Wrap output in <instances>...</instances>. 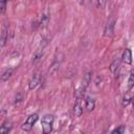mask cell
<instances>
[{"label": "cell", "mask_w": 134, "mask_h": 134, "mask_svg": "<svg viewBox=\"0 0 134 134\" xmlns=\"http://www.w3.org/2000/svg\"><path fill=\"white\" fill-rule=\"evenodd\" d=\"M119 66H120V60L119 59H116L114 60L111 64H110V71L114 74L117 73V70L119 69Z\"/></svg>", "instance_id": "11"}, {"label": "cell", "mask_w": 134, "mask_h": 134, "mask_svg": "<svg viewBox=\"0 0 134 134\" xmlns=\"http://www.w3.org/2000/svg\"><path fill=\"white\" fill-rule=\"evenodd\" d=\"M121 61L126 64H131L132 63V52L130 49H125L122 54H121Z\"/></svg>", "instance_id": "9"}, {"label": "cell", "mask_w": 134, "mask_h": 134, "mask_svg": "<svg viewBox=\"0 0 134 134\" xmlns=\"http://www.w3.org/2000/svg\"><path fill=\"white\" fill-rule=\"evenodd\" d=\"M12 128H13V122L9 120H5L0 126V134H8Z\"/></svg>", "instance_id": "8"}, {"label": "cell", "mask_w": 134, "mask_h": 134, "mask_svg": "<svg viewBox=\"0 0 134 134\" xmlns=\"http://www.w3.org/2000/svg\"><path fill=\"white\" fill-rule=\"evenodd\" d=\"M73 113L76 117H80L82 114H83V108H82V105H81V102L77 100L74 106H73Z\"/></svg>", "instance_id": "12"}, {"label": "cell", "mask_w": 134, "mask_h": 134, "mask_svg": "<svg viewBox=\"0 0 134 134\" xmlns=\"http://www.w3.org/2000/svg\"><path fill=\"white\" fill-rule=\"evenodd\" d=\"M90 82H91V72H87L84 75V77L82 79V82H81L80 87L75 90V97L77 99H80L84 95V93L86 91V88L88 87V85L90 84Z\"/></svg>", "instance_id": "1"}, {"label": "cell", "mask_w": 134, "mask_h": 134, "mask_svg": "<svg viewBox=\"0 0 134 134\" xmlns=\"http://www.w3.org/2000/svg\"><path fill=\"white\" fill-rule=\"evenodd\" d=\"M46 45H47L46 40H43V41L41 42L40 46L38 47V49L35 51L34 55H32V60H31L32 64H37V63H39V62L41 61V59H42V57H43V54H44V48H45Z\"/></svg>", "instance_id": "4"}, {"label": "cell", "mask_w": 134, "mask_h": 134, "mask_svg": "<svg viewBox=\"0 0 134 134\" xmlns=\"http://www.w3.org/2000/svg\"><path fill=\"white\" fill-rule=\"evenodd\" d=\"M122 133H124V127L120 126V127H118L117 129H115L111 134H122Z\"/></svg>", "instance_id": "20"}, {"label": "cell", "mask_w": 134, "mask_h": 134, "mask_svg": "<svg viewBox=\"0 0 134 134\" xmlns=\"http://www.w3.org/2000/svg\"><path fill=\"white\" fill-rule=\"evenodd\" d=\"M49 22V16L47 14H43L39 20V27H45Z\"/></svg>", "instance_id": "15"}, {"label": "cell", "mask_w": 134, "mask_h": 134, "mask_svg": "<svg viewBox=\"0 0 134 134\" xmlns=\"http://www.w3.org/2000/svg\"><path fill=\"white\" fill-rule=\"evenodd\" d=\"M40 82H41V75H40L39 73L32 74V76H31L30 80L28 81V88H29V90L36 89V88L39 86Z\"/></svg>", "instance_id": "6"}, {"label": "cell", "mask_w": 134, "mask_h": 134, "mask_svg": "<svg viewBox=\"0 0 134 134\" xmlns=\"http://www.w3.org/2000/svg\"><path fill=\"white\" fill-rule=\"evenodd\" d=\"M105 4H106V1H97L96 2V5H97L98 8H104Z\"/></svg>", "instance_id": "21"}, {"label": "cell", "mask_w": 134, "mask_h": 134, "mask_svg": "<svg viewBox=\"0 0 134 134\" xmlns=\"http://www.w3.org/2000/svg\"><path fill=\"white\" fill-rule=\"evenodd\" d=\"M131 100H132V97H131V96H125V97L122 98V103H121V104H122L124 107H127V106L131 103Z\"/></svg>", "instance_id": "18"}, {"label": "cell", "mask_w": 134, "mask_h": 134, "mask_svg": "<svg viewBox=\"0 0 134 134\" xmlns=\"http://www.w3.org/2000/svg\"><path fill=\"white\" fill-rule=\"evenodd\" d=\"M7 37H8V27H7V24H4L1 30V35H0V47L5 46Z\"/></svg>", "instance_id": "7"}, {"label": "cell", "mask_w": 134, "mask_h": 134, "mask_svg": "<svg viewBox=\"0 0 134 134\" xmlns=\"http://www.w3.org/2000/svg\"><path fill=\"white\" fill-rule=\"evenodd\" d=\"M133 85H134V72L132 71L130 73V76H129V81H128V89L131 90L133 88Z\"/></svg>", "instance_id": "16"}, {"label": "cell", "mask_w": 134, "mask_h": 134, "mask_svg": "<svg viewBox=\"0 0 134 134\" xmlns=\"http://www.w3.org/2000/svg\"><path fill=\"white\" fill-rule=\"evenodd\" d=\"M38 118H39V116H38V114H37V113L30 114V115L26 118V120L22 124V127H21V128H22V130H24V131H26V132L30 131V130L34 128L35 124L37 122Z\"/></svg>", "instance_id": "3"}, {"label": "cell", "mask_w": 134, "mask_h": 134, "mask_svg": "<svg viewBox=\"0 0 134 134\" xmlns=\"http://www.w3.org/2000/svg\"><path fill=\"white\" fill-rule=\"evenodd\" d=\"M114 25H115V20L113 18H110L105 26V29H104V35L106 37H111L114 32Z\"/></svg>", "instance_id": "5"}, {"label": "cell", "mask_w": 134, "mask_h": 134, "mask_svg": "<svg viewBox=\"0 0 134 134\" xmlns=\"http://www.w3.org/2000/svg\"><path fill=\"white\" fill-rule=\"evenodd\" d=\"M85 107H86L87 111H89V112L92 111V110L94 109V107H95V102H94V99L91 98L90 96L86 97V100H85Z\"/></svg>", "instance_id": "10"}, {"label": "cell", "mask_w": 134, "mask_h": 134, "mask_svg": "<svg viewBox=\"0 0 134 134\" xmlns=\"http://www.w3.org/2000/svg\"><path fill=\"white\" fill-rule=\"evenodd\" d=\"M23 99V94L22 92H18L16 94V97H15V105H18L19 103H21V100Z\"/></svg>", "instance_id": "17"}, {"label": "cell", "mask_w": 134, "mask_h": 134, "mask_svg": "<svg viewBox=\"0 0 134 134\" xmlns=\"http://www.w3.org/2000/svg\"><path fill=\"white\" fill-rule=\"evenodd\" d=\"M13 72H14V68H7L2 74H1V81L2 82H6L12 75H13Z\"/></svg>", "instance_id": "14"}, {"label": "cell", "mask_w": 134, "mask_h": 134, "mask_svg": "<svg viewBox=\"0 0 134 134\" xmlns=\"http://www.w3.org/2000/svg\"><path fill=\"white\" fill-rule=\"evenodd\" d=\"M60 65H61V63L59 62V61H53L52 62V64L49 66V70H48V72L50 73V74H54L59 69H60Z\"/></svg>", "instance_id": "13"}, {"label": "cell", "mask_w": 134, "mask_h": 134, "mask_svg": "<svg viewBox=\"0 0 134 134\" xmlns=\"http://www.w3.org/2000/svg\"><path fill=\"white\" fill-rule=\"evenodd\" d=\"M53 120L54 117L50 114H46L42 117L41 125H42V131L43 134H49L52 131V126H53Z\"/></svg>", "instance_id": "2"}, {"label": "cell", "mask_w": 134, "mask_h": 134, "mask_svg": "<svg viewBox=\"0 0 134 134\" xmlns=\"http://www.w3.org/2000/svg\"><path fill=\"white\" fill-rule=\"evenodd\" d=\"M6 10V1H0V15L4 14Z\"/></svg>", "instance_id": "19"}]
</instances>
